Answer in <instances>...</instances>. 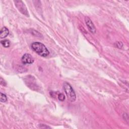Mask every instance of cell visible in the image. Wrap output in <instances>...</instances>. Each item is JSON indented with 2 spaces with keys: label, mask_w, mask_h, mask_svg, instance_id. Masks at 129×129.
<instances>
[{
  "label": "cell",
  "mask_w": 129,
  "mask_h": 129,
  "mask_svg": "<svg viewBox=\"0 0 129 129\" xmlns=\"http://www.w3.org/2000/svg\"><path fill=\"white\" fill-rule=\"evenodd\" d=\"M1 44L5 48H9L11 45V42L8 40H3L1 41Z\"/></svg>",
  "instance_id": "obj_7"
},
{
  "label": "cell",
  "mask_w": 129,
  "mask_h": 129,
  "mask_svg": "<svg viewBox=\"0 0 129 129\" xmlns=\"http://www.w3.org/2000/svg\"><path fill=\"white\" fill-rule=\"evenodd\" d=\"M115 46L116 48H118L119 49H121L123 48V44L120 42H116L115 44Z\"/></svg>",
  "instance_id": "obj_10"
},
{
  "label": "cell",
  "mask_w": 129,
  "mask_h": 129,
  "mask_svg": "<svg viewBox=\"0 0 129 129\" xmlns=\"http://www.w3.org/2000/svg\"><path fill=\"white\" fill-rule=\"evenodd\" d=\"M58 99L60 101L64 102L65 100V96L62 93H59L58 94Z\"/></svg>",
  "instance_id": "obj_9"
},
{
  "label": "cell",
  "mask_w": 129,
  "mask_h": 129,
  "mask_svg": "<svg viewBox=\"0 0 129 129\" xmlns=\"http://www.w3.org/2000/svg\"><path fill=\"white\" fill-rule=\"evenodd\" d=\"M9 34V30L6 27H4L1 29V32H0V37L1 38H6Z\"/></svg>",
  "instance_id": "obj_6"
},
{
  "label": "cell",
  "mask_w": 129,
  "mask_h": 129,
  "mask_svg": "<svg viewBox=\"0 0 129 129\" xmlns=\"http://www.w3.org/2000/svg\"><path fill=\"white\" fill-rule=\"evenodd\" d=\"M0 83H1V84L3 86H6V83H5V81L2 78H1V79H0Z\"/></svg>",
  "instance_id": "obj_11"
},
{
  "label": "cell",
  "mask_w": 129,
  "mask_h": 129,
  "mask_svg": "<svg viewBox=\"0 0 129 129\" xmlns=\"http://www.w3.org/2000/svg\"><path fill=\"white\" fill-rule=\"evenodd\" d=\"M7 100V96L5 94L1 93V102H5Z\"/></svg>",
  "instance_id": "obj_8"
},
{
  "label": "cell",
  "mask_w": 129,
  "mask_h": 129,
  "mask_svg": "<svg viewBox=\"0 0 129 129\" xmlns=\"http://www.w3.org/2000/svg\"><path fill=\"white\" fill-rule=\"evenodd\" d=\"M22 62L24 64H32L34 62V59L32 56L28 54H24L21 59Z\"/></svg>",
  "instance_id": "obj_4"
},
{
  "label": "cell",
  "mask_w": 129,
  "mask_h": 129,
  "mask_svg": "<svg viewBox=\"0 0 129 129\" xmlns=\"http://www.w3.org/2000/svg\"><path fill=\"white\" fill-rule=\"evenodd\" d=\"M31 48L36 54L42 57H46L50 54L46 47L41 42H35L32 43Z\"/></svg>",
  "instance_id": "obj_1"
},
{
  "label": "cell",
  "mask_w": 129,
  "mask_h": 129,
  "mask_svg": "<svg viewBox=\"0 0 129 129\" xmlns=\"http://www.w3.org/2000/svg\"><path fill=\"white\" fill-rule=\"evenodd\" d=\"M14 3L15 6L20 12V13L27 17H29V14L27 8L22 1H14Z\"/></svg>",
  "instance_id": "obj_3"
},
{
  "label": "cell",
  "mask_w": 129,
  "mask_h": 129,
  "mask_svg": "<svg viewBox=\"0 0 129 129\" xmlns=\"http://www.w3.org/2000/svg\"><path fill=\"white\" fill-rule=\"evenodd\" d=\"M85 21L86 25H87L88 29L89 30V31L91 32L92 34H95L96 28H95V27L94 25L93 22L91 20V19L89 17H86L85 18Z\"/></svg>",
  "instance_id": "obj_5"
},
{
  "label": "cell",
  "mask_w": 129,
  "mask_h": 129,
  "mask_svg": "<svg viewBox=\"0 0 129 129\" xmlns=\"http://www.w3.org/2000/svg\"><path fill=\"white\" fill-rule=\"evenodd\" d=\"M63 88L67 96L68 100L71 102H74L76 99V95L70 84L67 82H65L64 84Z\"/></svg>",
  "instance_id": "obj_2"
}]
</instances>
